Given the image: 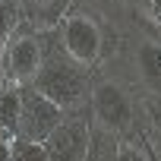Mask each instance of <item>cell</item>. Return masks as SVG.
Returning <instances> with one entry per match:
<instances>
[{
    "label": "cell",
    "instance_id": "6da1fadb",
    "mask_svg": "<svg viewBox=\"0 0 161 161\" xmlns=\"http://www.w3.org/2000/svg\"><path fill=\"white\" fill-rule=\"evenodd\" d=\"M38 41H41V66L32 79V86L44 98H51L60 111H66V108L76 111L89 92L86 76H82V63H76L66 54L60 35H41Z\"/></svg>",
    "mask_w": 161,
    "mask_h": 161
},
{
    "label": "cell",
    "instance_id": "7a4b0ae2",
    "mask_svg": "<svg viewBox=\"0 0 161 161\" xmlns=\"http://www.w3.org/2000/svg\"><path fill=\"white\" fill-rule=\"evenodd\" d=\"M60 120H63V111L51 98H44L35 86H19V126H16V139L44 142Z\"/></svg>",
    "mask_w": 161,
    "mask_h": 161
},
{
    "label": "cell",
    "instance_id": "3957f363",
    "mask_svg": "<svg viewBox=\"0 0 161 161\" xmlns=\"http://www.w3.org/2000/svg\"><path fill=\"white\" fill-rule=\"evenodd\" d=\"M38 66H41V41L29 32H13L3 51H0L3 79L13 86H32Z\"/></svg>",
    "mask_w": 161,
    "mask_h": 161
},
{
    "label": "cell",
    "instance_id": "277c9868",
    "mask_svg": "<svg viewBox=\"0 0 161 161\" xmlns=\"http://www.w3.org/2000/svg\"><path fill=\"white\" fill-rule=\"evenodd\" d=\"M89 130H92V123L86 114H79V111L63 114V120L44 139L47 158L51 161H82L86 148H89Z\"/></svg>",
    "mask_w": 161,
    "mask_h": 161
},
{
    "label": "cell",
    "instance_id": "5b68a950",
    "mask_svg": "<svg viewBox=\"0 0 161 161\" xmlns=\"http://www.w3.org/2000/svg\"><path fill=\"white\" fill-rule=\"evenodd\" d=\"M60 41L66 47V54L76 60V63H95L98 54H101V32L92 19L86 16H73L60 25Z\"/></svg>",
    "mask_w": 161,
    "mask_h": 161
},
{
    "label": "cell",
    "instance_id": "8992f818",
    "mask_svg": "<svg viewBox=\"0 0 161 161\" xmlns=\"http://www.w3.org/2000/svg\"><path fill=\"white\" fill-rule=\"evenodd\" d=\"M92 111H95L98 123H101L104 130L117 133V136L133 126V104H130V98H126L117 86H111V82H101V86L95 89V95H92Z\"/></svg>",
    "mask_w": 161,
    "mask_h": 161
},
{
    "label": "cell",
    "instance_id": "52a82bcc",
    "mask_svg": "<svg viewBox=\"0 0 161 161\" xmlns=\"http://www.w3.org/2000/svg\"><path fill=\"white\" fill-rule=\"evenodd\" d=\"M117 152H120V136L104 130L101 123L89 130V148H86V158L82 161H117Z\"/></svg>",
    "mask_w": 161,
    "mask_h": 161
},
{
    "label": "cell",
    "instance_id": "ba28073f",
    "mask_svg": "<svg viewBox=\"0 0 161 161\" xmlns=\"http://www.w3.org/2000/svg\"><path fill=\"white\" fill-rule=\"evenodd\" d=\"M136 63H139L145 86L161 95V44H142L136 54Z\"/></svg>",
    "mask_w": 161,
    "mask_h": 161
},
{
    "label": "cell",
    "instance_id": "9c48e42d",
    "mask_svg": "<svg viewBox=\"0 0 161 161\" xmlns=\"http://www.w3.org/2000/svg\"><path fill=\"white\" fill-rule=\"evenodd\" d=\"M16 126H19V86L0 92V136L16 139Z\"/></svg>",
    "mask_w": 161,
    "mask_h": 161
},
{
    "label": "cell",
    "instance_id": "30bf717a",
    "mask_svg": "<svg viewBox=\"0 0 161 161\" xmlns=\"http://www.w3.org/2000/svg\"><path fill=\"white\" fill-rule=\"evenodd\" d=\"M10 161H51L44 142H32V139H13L10 142Z\"/></svg>",
    "mask_w": 161,
    "mask_h": 161
},
{
    "label": "cell",
    "instance_id": "8fae6325",
    "mask_svg": "<svg viewBox=\"0 0 161 161\" xmlns=\"http://www.w3.org/2000/svg\"><path fill=\"white\" fill-rule=\"evenodd\" d=\"M13 29H16V3L13 0H0V51L10 41Z\"/></svg>",
    "mask_w": 161,
    "mask_h": 161
},
{
    "label": "cell",
    "instance_id": "7c38bea8",
    "mask_svg": "<svg viewBox=\"0 0 161 161\" xmlns=\"http://www.w3.org/2000/svg\"><path fill=\"white\" fill-rule=\"evenodd\" d=\"M117 161H148V155H145V152H139L136 145H123V142H120Z\"/></svg>",
    "mask_w": 161,
    "mask_h": 161
},
{
    "label": "cell",
    "instance_id": "4fadbf2b",
    "mask_svg": "<svg viewBox=\"0 0 161 161\" xmlns=\"http://www.w3.org/2000/svg\"><path fill=\"white\" fill-rule=\"evenodd\" d=\"M142 7H145V10L158 19V22H161V0H142Z\"/></svg>",
    "mask_w": 161,
    "mask_h": 161
},
{
    "label": "cell",
    "instance_id": "5bb4252c",
    "mask_svg": "<svg viewBox=\"0 0 161 161\" xmlns=\"http://www.w3.org/2000/svg\"><path fill=\"white\" fill-rule=\"evenodd\" d=\"M10 142H13V139H3V136H0V161H10Z\"/></svg>",
    "mask_w": 161,
    "mask_h": 161
},
{
    "label": "cell",
    "instance_id": "9a60e30c",
    "mask_svg": "<svg viewBox=\"0 0 161 161\" xmlns=\"http://www.w3.org/2000/svg\"><path fill=\"white\" fill-rule=\"evenodd\" d=\"M35 3H47V0H35Z\"/></svg>",
    "mask_w": 161,
    "mask_h": 161
}]
</instances>
